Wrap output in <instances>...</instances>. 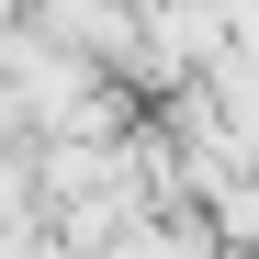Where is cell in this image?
Returning <instances> with one entry per match:
<instances>
[{"label": "cell", "mask_w": 259, "mask_h": 259, "mask_svg": "<svg viewBox=\"0 0 259 259\" xmlns=\"http://www.w3.org/2000/svg\"><path fill=\"white\" fill-rule=\"evenodd\" d=\"M248 259H259V248H248Z\"/></svg>", "instance_id": "6da1fadb"}]
</instances>
